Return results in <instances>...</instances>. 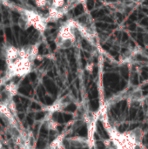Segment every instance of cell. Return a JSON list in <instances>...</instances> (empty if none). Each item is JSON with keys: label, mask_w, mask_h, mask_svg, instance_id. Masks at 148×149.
Segmentation results:
<instances>
[{"label": "cell", "mask_w": 148, "mask_h": 149, "mask_svg": "<svg viewBox=\"0 0 148 149\" xmlns=\"http://www.w3.org/2000/svg\"><path fill=\"white\" fill-rule=\"evenodd\" d=\"M58 127V123L56 121H54L52 119H47L46 122H45V127L50 130V131H55L57 129Z\"/></svg>", "instance_id": "obj_11"}, {"label": "cell", "mask_w": 148, "mask_h": 149, "mask_svg": "<svg viewBox=\"0 0 148 149\" xmlns=\"http://www.w3.org/2000/svg\"><path fill=\"white\" fill-rule=\"evenodd\" d=\"M62 143H63V135H59L50 144L48 149H62Z\"/></svg>", "instance_id": "obj_10"}, {"label": "cell", "mask_w": 148, "mask_h": 149, "mask_svg": "<svg viewBox=\"0 0 148 149\" xmlns=\"http://www.w3.org/2000/svg\"><path fill=\"white\" fill-rule=\"evenodd\" d=\"M67 143L72 148L83 149L88 147L89 141L85 137H73L67 140Z\"/></svg>", "instance_id": "obj_6"}, {"label": "cell", "mask_w": 148, "mask_h": 149, "mask_svg": "<svg viewBox=\"0 0 148 149\" xmlns=\"http://www.w3.org/2000/svg\"><path fill=\"white\" fill-rule=\"evenodd\" d=\"M143 40H144V44L146 45V47L148 48V33L147 34H145L144 37H143Z\"/></svg>", "instance_id": "obj_13"}, {"label": "cell", "mask_w": 148, "mask_h": 149, "mask_svg": "<svg viewBox=\"0 0 148 149\" xmlns=\"http://www.w3.org/2000/svg\"><path fill=\"white\" fill-rule=\"evenodd\" d=\"M76 30L77 27L74 20L70 19L65 21L59 27L57 38L55 39L56 46L62 50H66L72 47L76 41Z\"/></svg>", "instance_id": "obj_1"}, {"label": "cell", "mask_w": 148, "mask_h": 149, "mask_svg": "<svg viewBox=\"0 0 148 149\" xmlns=\"http://www.w3.org/2000/svg\"><path fill=\"white\" fill-rule=\"evenodd\" d=\"M133 149H146V148L143 146V144H136Z\"/></svg>", "instance_id": "obj_14"}, {"label": "cell", "mask_w": 148, "mask_h": 149, "mask_svg": "<svg viewBox=\"0 0 148 149\" xmlns=\"http://www.w3.org/2000/svg\"><path fill=\"white\" fill-rule=\"evenodd\" d=\"M126 134L134 144H142L144 133L140 127H136L133 130L126 132Z\"/></svg>", "instance_id": "obj_7"}, {"label": "cell", "mask_w": 148, "mask_h": 149, "mask_svg": "<svg viewBox=\"0 0 148 149\" xmlns=\"http://www.w3.org/2000/svg\"><path fill=\"white\" fill-rule=\"evenodd\" d=\"M22 15L25 17L30 25L33 26L39 32H44L46 30L48 22L46 20L45 16H43L33 10H28V9H23Z\"/></svg>", "instance_id": "obj_3"}, {"label": "cell", "mask_w": 148, "mask_h": 149, "mask_svg": "<svg viewBox=\"0 0 148 149\" xmlns=\"http://www.w3.org/2000/svg\"><path fill=\"white\" fill-rule=\"evenodd\" d=\"M73 101V98L71 96V94H67L65 96H63L57 100L55 102H53L51 106L47 107V112L50 113H53L56 112H61L64 109H65L67 107H69Z\"/></svg>", "instance_id": "obj_4"}, {"label": "cell", "mask_w": 148, "mask_h": 149, "mask_svg": "<svg viewBox=\"0 0 148 149\" xmlns=\"http://www.w3.org/2000/svg\"><path fill=\"white\" fill-rule=\"evenodd\" d=\"M0 149H3V144H2L1 141H0Z\"/></svg>", "instance_id": "obj_15"}, {"label": "cell", "mask_w": 148, "mask_h": 149, "mask_svg": "<svg viewBox=\"0 0 148 149\" xmlns=\"http://www.w3.org/2000/svg\"><path fill=\"white\" fill-rule=\"evenodd\" d=\"M0 115L2 117H3L9 122L10 126L15 125L14 113L11 112V110L10 109V107L6 104L0 103Z\"/></svg>", "instance_id": "obj_8"}, {"label": "cell", "mask_w": 148, "mask_h": 149, "mask_svg": "<svg viewBox=\"0 0 148 149\" xmlns=\"http://www.w3.org/2000/svg\"><path fill=\"white\" fill-rule=\"evenodd\" d=\"M33 63L29 58H17L10 64H7V73L0 80V85H3L11 78L19 77L24 78L28 75L32 69Z\"/></svg>", "instance_id": "obj_2"}, {"label": "cell", "mask_w": 148, "mask_h": 149, "mask_svg": "<svg viewBox=\"0 0 148 149\" xmlns=\"http://www.w3.org/2000/svg\"><path fill=\"white\" fill-rule=\"evenodd\" d=\"M127 101L130 104H135V103H141L144 100V95L143 92L141 89L137 88L133 91H132L128 95H127Z\"/></svg>", "instance_id": "obj_9"}, {"label": "cell", "mask_w": 148, "mask_h": 149, "mask_svg": "<svg viewBox=\"0 0 148 149\" xmlns=\"http://www.w3.org/2000/svg\"><path fill=\"white\" fill-rule=\"evenodd\" d=\"M35 4L41 9H49L51 5V2L44 1V0H38V1H35Z\"/></svg>", "instance_id": "obj_12"}, {"label": "cell", "mask_w": 148, "mask_h": 149, "mask_svg": "<svg viewBox=\"0 0 148 149\" xmlns=\"http://www.w3.org/2000/svg\"><path fill=\"white\" fill-rule=\"evenodd\" d=\"M19 50L18 48L15 47L14 45H9L4 46L3 49V53L6 61V64H10L19 58Z\"/></svg>", "instance_id": "obj_5"}]
</instances>
